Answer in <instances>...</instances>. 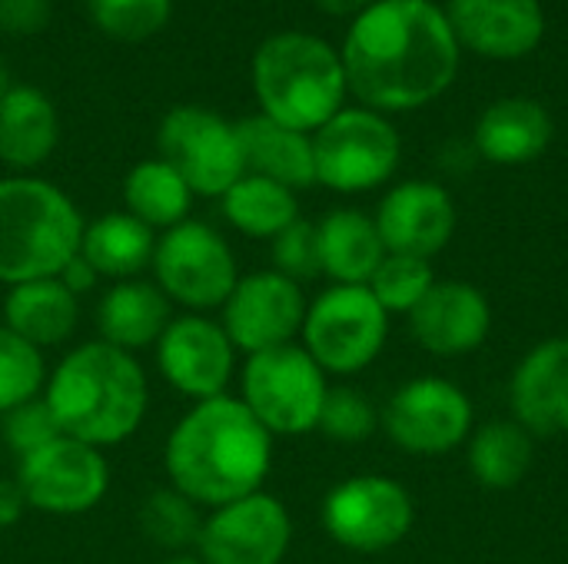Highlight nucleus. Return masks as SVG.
<instances>
[{"label":"nucleus","mask_w":568,"mask_h":564,"mask_svg":"<svg viewBox=\"0 0 568 564\" xmlns=\"http://www.w3.org/2000/svg\"><path fill=\"white\" fill-rule=\"evenodd\" d=\"M339 57L359 106L409 113L453 86L463 47L436 0H373L349 20Z\"/></svg>","instance_id":"f257e3e1"},{"label":"nucleus","mask_w":568,"mask_h":564,"mask_svg":"<svg viewBox=\"0 0 568 564\" xmlns=\"http://www.w3.org/2000/svg\"><path fill=\"white\" fill-rule=\"evenodd\" d=\"M170 489L200 509H220L263 489L273 469V435L236 396L193 402L166 435Z\"/></svg>","instance_id":"f03ea898"},{"label":"nucleus","mask_w":568,"mask_h":564,"mask_svg":"<svg viewBox=\"0 0 568 564\" xmlns=\"http://www.w3.org/2000/svg\"><path fill=\"white\" fill-rule=\"evenodd\" d=\"M43 399L63 435L103 452L136 435L150 406V386L136 356L93 339L53 366Z\"/></svg>","instance_id":"7ed1b4c3"},{"label":"nucleus","mask_w":568,"mask_h":564,"mask_svg":"<svg viewBox=\"0 0 568 564\" xmlns=\"http://www.w3.org/2000/svg\"><path fill=\"white\" fill-rule=\"evenodd\" d=\"M250 76L260 113L310 136L346 106L349 93L339 50L306 30L266 37L253 53Z\"/></svg>","instance_id":"20e7f679"},{"label":"nucleus","mask_w":568,"mask_h":564,"mask_svg":"<svg viewBox=\"0 0 568 564\" xmlns=\"http://www.w3.org/2000/svg\"><path fill=\"white\" fill-rule=\"evenodd\" d=\"M83 216L50 180L13 173L0 180V283L60 276L80 253Z\"/></svg>","instance_id":"39448f33"},{"label":"nucleus","mask_w":568,"mask_h":564,"mask_svg":"<svg viewBox=\"0 0 568 564\" xmlns=\"http://www.w3.org/2000/svg\"><path fill=\"white\" fill-rule=\"evenodd\" d=\"M326 392V372L300 342L246 356L240 376V402L273 439L316 432Z\"/></svg>","instance_id":"423d86ee"},{"label":"nucleus","mask_w":568,"mask_h":564,"mask_svg":"<svg viewBox=\"0 0 568 564\" xmlns=\"http://www.w3.org/2000/svg\"><path fill=\"white\" fill-rule=\"evenodd\" d=\"M300 339L326 376H356L379 359L389 339V312L369 286H329L306 306Z\"/></svg>","instance_id":"0eeeda50"},{"label":"nucleus","mask_w":568,"mask_h":564,"mask_svg":"<svg viewBox=\"0 0 568 564\" xmlns=\"http://www.w3.org/2000/svg\"><path fill=\"white\" fill-rule=\"evenodd\" d=\"M403 156L399 130L386 113L343 106L313 133L316 183L333 193H369L393 180Z\"/></svg>","instance_id":"6e6552de"},{"label":"nucleus","mask_w":568,"mask_h":564,"mask_svg":"<svg viewBox=\"0 0 568 564\" xmlns=\"http://www.w3.org/2000/svg\"><path fill=\"white\" fill-rule=\"evenodd\" d=\"M153 283L160 293L186 312L223 309L240 283V263L220 229L203 219H183L156 236Z\"/></svg>","instance_id":"1a4fd4ad"},{"label":"nucleus","mask_w":568,"mask_h":564,"mask_svg":"<svg viewBox=\"0 0 568 564\" xmlns=\"http://www.w3.org/2000/svg\"><path fill=\"white\" fill-rule=\"evenodd\" d=\"M160 160H166L193 189V196H223L246 176L236 123L206 106H173L156 130Z\"/></svg>","instance_id":"9d476101"},{"label":"nucleus","mask_w":568,"mask_h":564,"mask_svg":"<svg viewBox=\"0 0 568 564\" xmlns=\"http://www.w3.org/2000/svg\"><path fill=\"white\" fill-rule=\"evenodd\" d=\"M413 522V495L386 475H353L323 499L326 535L359 555L396 548Z\"/></svg>","instance_id":"9b49d317"},{"label":"nucleus","mask_w":568,"mask_h":564,"mask_svg":"<svg viewBox=\"0 0 568 564\" xmlns=\"http://www.w3.org/2000/svg\"><path fill=\"white\" fill-rule=\"evenodd\" d=\"M13 479L30 509L70 519L103 502L110 489V465L100 449L70 435H57L43 449L17 459Z\"/></svg>","instance_id":"f8f14e48"},{"label":"nucleus","mask_w":568,"mask_h":564,"mask_svg":"<svg viewBox=\"0 0 568 564\" xmlns=\"http://www.w3.org/2000/svg\"><path fill=\"white\" fill-rule=\"evenodd\" d=\"M379 425L409 455H446L473 435V402L459 386L423 376L389 396Z\"/></svg>","instance_id":"ddd939ff"},{"label":"nucleus","mask_w":568,"mask_h":564,"mask_svg":"<svg viewBox=\"0 0 568 564\" xmlns=\"http://www.w3.org/2000/svg\"><path fill=\"white\" fill-rule=\"evenodd\" d=\"M293 545V519L270 492H253L210 509L196 539L203 564H283Z\"/></svg>","instance_id":"4468645a"},{"label":"nucleus","mask_w":568,"mask_h":564,"mask_svg":"<svg viewBox=\"0 0 568 564\" xmlns=\"http://www.w3.org/2000/svg\"><path fill=\"white\" fill-rule=\"evenodd\" d=\"M303 286L280 276L276 269H256L240 276L230 299L223 302V329L236 352L256 356L296 342L306 319Z\"/></svg>","instance_id":"2eb2a0df"},{"label":"nucleus","mask_w":568,"mask_h":564,"mask_svg":"<svg viewBox=\"0 0 568 564\" xmlns=\"http://www.w3.org/2000/svg\"><path fill=\"white\" fill-rule=\"evenodd\" d=\"M153 349L163 382L180 396L193 402L226 396L236 372V346L230 342L223 322L203 312L173 316Z\"/></svg>","instance_id":"dca6fc26"},{"label":"nucleus","mask_w":568,"mask_h":564,"mask_svg":"<svg viewBox=\"0 0 568 564\" xmlns=\"http://www.w3.org/2000/svg\"><path fill=\"white\" fill-rule=\"evenodd\" d=\"M373 219L386 253L433 259L456 233V203L433 180H406L379 199Z\"/></svg>","instance_id":"f3484780"},{"label":"nucleus","mask_w":568,"mask_h":564,"mask_svg":"<svg viewBox=\"0 0 568 564\" xmlns=\"http://www.w3.org/2000/svg\"><path fill=\"white\" fill-rule=\"evenodd\" d=\"M446 17L459 47L489 60H523L546 37L539 0H449Z\"/></svg>","instance_id":"a211bd4d"},{"label":"nucleus","mask_w":568,"mask_h":564,"mask_svg":"<svg viewBox=\"0 0 568 564\" xmlns=\"http://www.w3.org/2000/svg\"><path fill=\"white\" fill-rule=\"evenodd\" d=\"M409 329L416 342L439 359L469 356L489 339L493 306L473 283H436L429 296L409 312Z\"/></svg>","instance_id":"6ab92c4d"},{"label":"nucleus","mask_w":568,"mask_h":564,"mask_svg":"<svg viewBox=\"0 0 568 564\" xmlns=\"http://www.w3.org/2000/svg\"><path fill=\"white\" fill-rule=\"evenodd\" d=\"M513 419L536 439L568 435V336L526 352L509 382Z\"/></svg>","instance_id":"aec40b11"},{"label":"nucleus","mask_w":568,"mask_h":564,"mask_svg":"<svg viewBox=\"0 0 568 564\" xmlns=\"http://www.w3.org/2000/svg\"><path fill=\"white\" fill-rule=\"evenodd\" d=\"M552 143V116L532 96H503L489 103L473 130L476 156L496 166H526Z\"/></svg>","instance_id":"412c9836"},{"label":"nucleus","mask_w":568,"mask_h":564,"mask_svg":"<svg viewBox=\"0 0 568 564\" xmlns=\"http://www.w3.org/2000/svg\"><path fill=\"white\" fill-rule=\"evenodd\" d=\"M60 140V116L53 100L30 83H13L0 96V163L13 173L43 166Z\"/></svg>","instance_id":"4be33fe9"},{"label":"nucleus","mask_w":568,"mask_h":564,"mask_svg":"<svg viewBox=\"0 0 568 564\" xmlns=\"http://www.w3.org/2000/svg\"><path fill=\"white\" fill-rule=\"evenodd\" d=\"M173 319V302L160 293L156 283L123 279L113 283L97 302V332L103 342L136 356L140 349H153L163 329Z\"/></svg>","instance_id":"5701e85b"},{"label":"nucleus","mask_w":568,"mask_h":564,"mask_svg":"<svg viewBox=\"0 0 568 564\" xmlns=\"http://www.w3.org/2000/svg\"><path fill=\"white\" fill-rule=\"evenodd\" d=\"M80 319V299L60 283V276L30 279L20 286H7L3 299V326L17 332L23 342L53 349L67 342Z\"/></svg>","instance_id":"b1692460"},{"label":"nucleus","mask_w":568,"mask_h":564,"mask_svg":"<svg viewBox=\"0 0 568 564\" xmlns=\"http://www.w3.org/2000/svg\"><path fill=\"white\" fill-rule=\"evenodd\" d=\"M246 173L266 176L273 183L296 189H306L316 183V160H313V136L290 130L263 113H253L236 123Z\"/></svg>","instance_id":"393cba45"},{"label":"nucleus","mask_w":568,"mask_h":564,"mask_svg":"<svg viewBox=\"0 0 568 564\" xmlns=\"http://www.w3.org/2000/svg\"><path fill=\"white\" fill-rule=\"evenodd\" d=\"M323 276L333 286H366L386 259L376 219L359 209H333L316 223Z\"/></svg>","instance_id":"a878e982"},{"label":"nucleus","mask_w":568,"mask_h":564,"mask_svg":"<svg viewBox=\"0 0 568 564\" xmlns=\"http://www.w3.org/2000/svg\"><path fill=\"white\" fill-rule=\"evenodd\" d=\"M153 253L156 233L126 209L103 213L83 226L80 256L93 266L100 279H140V273L153 266Z\"/></svg>","instance_id":"bb28decb"},{"label":"nucleus","mask_w":568,"mask_h":564,"mask_svg":"<svg viewBox=\"0 0 568 564\" xmlns=\"http://www.w3.org/2000/svg\"><path fill=\"white\" fill-rule=\"evenodd\" d=\"M223 216L226 223L250 236V239H276L286 226L300 219V203L296 193L283 183H273L266 176L246 173L240 176L223 196Z\"/></svg>","instance_id":"cd10ccee"},{"label":"nucleus","mask_w":568,"mask_h":564,"mask_svg":"<svg viewBox=\"0 0 568 564\" xmlns=\"http://www.w3.org/2000/svg\"><path fill=\"white\" fill-rule=\"evenodd\" d=\"M469 469L473 479L489 492H509L516 489L529 469H532V435L516 419L486 422L469 435Z\"/></svg>","instance_id":"c85d7f7f"},{"label":"nucleus","mask_w":568,"mask_h":564,"mask_svg":"<svg viewBox=\"0 0 568 564\" xmlns=\"http://www.w3.org/2000/svg\"><path fill=\"white\" fill-rule=\"evenodd\" d=\"M123 206L153 233H166L190 219L193 189L166 160H143L123 180Z\"/></svg>","instance_id":"c756f323"},{"label":"nucleus","mask_w":568,"mask_h":564,"mask_svg":"<svg viewBox=\"0 0 568 564\" xmlns=\"http://www.w3.org/2000/svg\"><path fill=\"white\" fill-rule=\"evenodd\" d=\"M203 512L196 502L180 495L176 489H160L153 492L143 509H140V529L150 545L166 548L170 555H183L196 548L200 529H203Z\"/></svg>","instance_id":"7c9ffc66"},{"label":"nucleus","mask_w":568,"mask_h":564,"mask_svg":"<svg viewBox=\"0 0 568 564\" xmlns=\"http://www.w3.org/2000/svg\"><path fill=\"white\" fill-rule=\"evenodd\" d=\"M436 273L429 259L419 256H399V253H386V259L379 263V269L373 273V279L366 283L369 293L376 296V302L393 316V312H413L429 289L436 286Z\"/></svg>","instance_id":"2f4dec72"},{"label":"nucleus","mask_w":568,"mask_h":564,"mask_svg":"<svg viewBox=\"0 0 568 564\" xmlns=\"http://www.w3.org/2000/svg\"><path fill=\"white\" fill-rule=\"evenodd\" d=\"M43 386H47L43 352L0 322V416H7L27 399L43 396Z\"/></svg>","instance_id":"473e14b6"},{"label":"nucleus","mask_w":568,"mask_h":564,"mask_svg":"<svg viewBox=\"0 0 568 564\" xmlns=\"http://www.w3.org/2000/svg\"><path fill=\"white\" fill-rule=\"evenodd\" d=\"M173 0H90V20L113 40L140 43L166 27Z\"/></svg>","instance_id":"72a5a7b5"},{"label":"nucleus","mask_w":568,"mask_h":564,"mask_svg":"<svg viewBox=\"0 0 568 564\" xmlns=\"http://www.w3.org/2000/svg\"><path fill=\"white\" fill-rule=\"evenodd\" d=\"M316 429L333 442H346V445L366 442L379 429V409L373 406V399L363 389L329 386Z\"/></svg>","instance_id":"f704fd0d"},{"label":"nucleus","mask_w":568,"mask_h":564,"mask_svg":"<svg viewBox=\"0 0 568 564\" xmlns=\"http://www.w3.org/2000/svg\"><path fill=\"white\" fill-rule=\"evenodd\" d=\"M273 269L293 283H310L316 276H323V256H320V233L316 223L310 219H296L293 226H286L276 239H273Z\"/></svg>","instance_id":"c9c22d12"},{"label":"nucleus","mask_w":568,"mask_h":564,"mask_svg":"<svg viewBox=\"0 0 568 564\" xmlns=\"http://www.w3.org/2000/svg\"><path fill=\"white\" fill-rule=\"evenodd\" d=\"M0 419H3V442L17 459L30 455L37 449H43L47 442H53L57 435H63L43 396L20 402L17 409H10Z\"/></svg>","instance_id":"e433bc0d"},{"label":"nucleus","mask_w":568,"mask_h":564,"mask_svg":"<svg viewBox=\"0 0 568 564\" xmlns=\"http://www.w3.org/2000/svg\"><path fill=\"white\" fill-rule=\"evenodd\" d=\"M50 0H0V27L10 33H37L50 23Z\"/></svg>","instance_id":"4c0bfd02"},{"label":"nucleus","mask_w":568,"mask_h":564,"mask_svg":"<svg viewBox=\"0 0 568 564\" xmlns=\"http://www.w3.org/2000/svg\"><path fill=\"white\" fill-rule=\"evenodd\" d=\"M60 283H63V286H67V289H70V293L80 299L83 293H90V289L100 283V276H97V273H93V266H90V263H87V259L77 253V256H73V259L63 266V273H60Z\"/></svg>","instance_id":"58836bf2"},{"label":"nucleus","mask_w":568,"mask_h":564,"mask_svg":"<svg viewBox=\"0 0 568 564\" xmlns=\"http://www.w3.org/2000/svg\"><path fill=\"white\" fill-rule=\"evenodd\" d=\"M27 499L17 485V479H0V529H10L23 519L27 512Z\"/></svg>","instance_id":"ea45409f"},{"label":"nucleus","mask_w":568,"mask_h":564,"mask_svg":"<svg viewBox=\"0 0 568 564\" xmlns=\"http://www.w3.org/2000/svg\"><path fill=\"white\" fill-rule=\"evenodd\" d=\"M323 13H329V17H359L373 0H313Z\"/></svg>","instance_id":"a19ab883"},{"label":"nucleus","mask_w":568,"mask_h":564,"mask_svg":"<svg viewBox=\"0 0 568 564\" xmlns=\"http://www.w3.org/2000/svg\"><path fill=\"white\" fill-rule=\"evenodd\" d=\"M160 564H203L196 555H190V552H183V555H170L166 562H160Z\"/></svg>","instance_id":"79ce46f5"},{"label":"nucleus","mask_w":568,"mask_h":564,"mask_svg":"<svg viewBox=\"0 0 568 564\" xmlns=\"http://www.w3.org/2000/svg\"><path fill=\"white\" fill-rule=\"evenodd\" d=\"M10 86H13V83H10V70H7V63L0 60V96H3Z\"/></svg>","instance_id":"37998d69"}]
</instances>
